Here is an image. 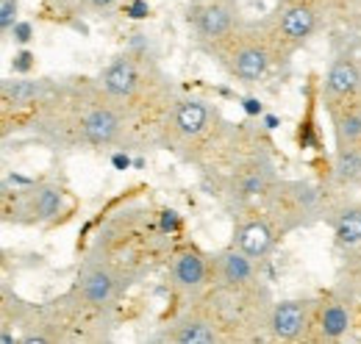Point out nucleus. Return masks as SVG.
Wrapping results in <instances>:
<instances>
[{"mask_svg":"<svg viewBox=\"0 0 361 344\" xmlns=\"http://www.w3.org/2000/svg\"><path fill=\"white\" fill-rule=\"evenodd\" d=\"M53 84L45 78H8L0 86V100H3V109H34L50 94Z\"/></svg>","mask_w":361,"mask_h":344,"instance_id":"nucleus-17","label":"nucleus"},{"mask_svg":"<svg viewBox=\"0 0 361 344\" xmlns=\"http://www.w3.org/2000/svg\"><path fill=\"white\" fill-rule=\"evenodd\" d=\"M317 300L309 297H292V300L272 302L270 311V336L278 342H309L312 325H314Z\"/></svg>","mask_w":361,"mask_h":344,"instance_id":"nucleus-10","label":"nucleus"},{"mask_svg":"<svg viewBox=\"0 0 361 344\" xmlns=\"http://www.w3.org/2000/svg\"><path fill=\"white\" fill-rule=\"evenodd\" d=\"M336 242L342 247H361V200L359 197H336L325 203V216H322Z\"/></svg>","mask_w":361,"mask_h":344,"instance_id":"nucleus-16","label":"nucleus"},{"mask_svg":"<svg viewBox=\"0 0 361 344\" xmlns=\"http://www.w3.org/2000/svg\"><path fill=\"white\" fill-rule=\"evenodd\" d=\"M361 178V145L336 147L331 161V180L336 186H350Z\"/></svg>","mask_w":361,"mask_h":344,"instance_id":"nucleus-18","label":"nucleus"},{"mask_svg":"<svg viewBox=\"0 0 361 344\" xmlns=\"http://www.w3.org/2000/svg\"><path fill=\"white\" fill-rule=\"evenodd\" d=\"M350 325H353V302L348 300V295H328L317 300L309 342H336L350 331Z\"/></svg>","mask_w":361,"mask_h":344,"instance_id":"nucleus-13","label":"nucleus"},{"mask_svg":"<svg viewBox=\"0 0 361 344\" xmlns=\"http://www.w3.org/2000/svg\"><path fill=\"white\" fill-rule=\"evenodd\" d=\"M17 8H20V0H0V31L3 34H8L17 25Z\"/></svg>","mask_w":361,"mask_h":344,"instance_id":"nucleus-19","label":"nucleus"},{"mask_svg":"<svg viewBox=\"0 0 361 344\" xmlns=\"http://www.w3.org/2000/svg\"><path fill=\"white\" fill-rule=\"evenodd\" d=\"M262 211L270 216L272 225L278 228V233H292L298 228H306L317 219L325 216V192L322 186H317L314 180H303V178H278L275 186L259 200Z\"/></svg>","mask_w":361,"mask_h":344,"instance_id":"nucleus-3","label":"nucleus"},{"mask_svg":"<svg viewBox=\"0 0 361 344\" xmlns=\"http://www.w3.org/2000/svg\"><path fill=\"white\" fill-rule=\"evenodd\" d=\"M322 25H325L322 17L312 6H306L300 0H281V6L272 11L270 17L259 23L272 56H275V64L289 61Z\"/></svg>","mask_w":361,"mask_h":344,"instance_id":"nucleus-5","label":"nucleus"},{"mask_svg":"<svg viewBox=\"0 0 361 344\" xmlns=\"http://www.w3.org/2000/svg\"><path fill=\"white\" fill-rule=\"evenodd\" d=\"M64 186L56 180H39L14 197V219L28 222V225H45L53 222L56 216L64 211Z\"/></svg>","mask_w":361,"mask_h":344,"instance_id":"nucleus-9","label":"nucleus"},{"mask_svg":"<svg viewBox=\"0 0 361 344\" xmlns=\"http://www.w3.org/2000/svg\"><path fill=\"white\" fill-rule=\"evenodd\" d=\"M239 23V0H195L189 6V25L206 50L226 39Z\"/></svg>","mask_w":361,"mask_h":344,"instance_id":"nucleus-8","label":"nucleus"},{"mask_svg":"<svg viewBox=\"0 0 361 344\" xmlns=\"http://www.w3.org/2000/svg\"><path fill=\"white\" fill-rule=\"evenodd\" d=\"M278 228L272 225V219L262 209L259 211H242L236 216L233 225V247H239L245 256H250L256 264H262L264 258H270L278 242Z\"/></svg>","mask_w":361,"mask_h":344,"instance_id":"nucleus-11","label":"nucleus"},{"mask_svg":"<svg viewBox=\"0 0 361 344\" xmlns=\"http://www.w3.org/2000/svg\"><path fill=\"white\" fill-rule=\"evenodd\" d=\"M34 125L59 147H126L136 145L134 128L120 103L100 81L53 84L37 106Z\"/></svg>","mask_w":361,"mask_h":344,"instance_id":"nucleus-1","label":"nucleus"},{"mask_svg":"<svg viewBox=\"0 0 361 344\" xmlns=\"http://www.w3.org/2000/svg\"><path fill=\"white\" fill-rule=\"evenodd\" d=\"M361 92V61L350 53H342L331 61L325 78H322V103L325 109L339 103V100H348L353 94Z\"/></svg>","mask_w":361,"mask_h":344,"instance_id":"nucleus-14","label":"nucleus"},{"mask_svg":"<svg viewBox=\"0 0 361 344\" xmlns=\"http://www.w3.org/2000/svg\"><path fill=\"white\" fill-rule=\"evenodd\" d=\"M128 278L103 256H90L84 261L75 286L70 289L81 302H87L92 308L100 311H114L117 300L123 297V292L128 289Z\"/></svg>","mask_w":361,"mask_h":344,"instance_id":"nucleus-6","label":"nucleus"},{"mask_svg":"<svg viewBox=\"0 0 361 344\" xmlns=\"http://www.w3.org/2000/svg\"><path fill=\"white\" fill-rule=\"evenodd\" d=\"M117 3H120V0H84V6H87L90 11H97V14H103V11H111Z\"/></svg>","mask_w":361,"mask_h":344,"instance_id":"nucleus-20","label":"nucleus"},{"mask_svg":"<svg viewBox=\"0 0 361 344\" xmlns=\"http://www.w3.org/2000/svg\"><path fill=\"white\" fill-rule=\"evenodd\" d=\"M97 81L126 111V117L134 128L136 145L139 142L159 145L161 125H164L170 109L176 106L173 86L161 75V70L150 61H142V56L123 53L100 73Z\"/></svg>","mask_w":361,"mask_h":344,"instance_id":"nucleus-2","label":"nucleus"},{"mask_svg":"<svg viewBox=\"0 0 361 344\" xmlns=\"http://www.w3.org/2000/svg\"><path fill=\"white\" fill-rule=\"evenodd\" d=\"M214 281L212 258H206L195 247H180L170 258V283L183 295L197 297L209 283Z\"/></svg>","mask_w":361,"mask_h":344,"instance_id":"nucleus-12","label":"nucleus"},{"mask_svg":"<svg viewBox=\"0 0 361 344\" xmlns=\"http://www.w3.org/2000/svg\"><path fill=\"white\" fill-rule=\"evenodd\" d=\"M209 53L226 67L228 75H233L242 84H259L272 70L275 56L264 39L259 23H239L226 39L209 47Z\"/></svg>","mask_w":361,"mask_h":344,"instance_id":"nucleus-4","label":"nucleus"},{"mask_svg":"<svg viewBox=\"0 0 361 344\" xmlns=\"http://www.w3.org/2000/svg\"><path fill=\"white\" fill-rule=\"evenodd\" d=\"M161 339L173 344H220L228 342V333L214 308L203 297L183 308L176 319H170Z\"/></svg>","mask_w":361,"mask_h":344,"instance_id":"nucleus-7","label":"nucleus"},{"mask_svg":"<svg viewBox=\"0 0 361 344\" xmlns=\"http://www.w3.org/2000/svg\"><path fill=\"white\" fill-rule=\"evenodd\" d=\"M214 266V286H228V289H245L259 281V266L250 256H245L239 247H226L212 258Z\"/></svg>","mask_w":361,"mask_h":344,"instance_id":"nucleus-15","label":"nucleus"}]
</instances>
